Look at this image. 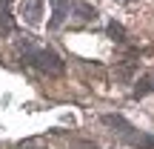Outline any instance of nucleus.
<instances>
[{
  "mask_svg": "<svg viewBox=\"0 0 154 149\" xmlns=\"http://www.w3.org/2000/svg\"><path fill=\"white\" fill-rule=\"evenodd\" d=\"M74 15H77V20H86V23H91L94 20V6H88V3H74Z\"/></svg>",
  "mask_w": 154,
  "mask_h": 149,
  "instance_id": "obj_6",
  "label": "nucleus"
},
{
  "mask_svg": "<svg viewBox=\"0 0 154 149\" xmlns=\"http://www.w3.org/2000/svg\"><path fill=\"white\" fill-rule=\"evenodd\" d=\"M14 32V17H11V0H0V37H9Z\"/></svg>",
  "mask_w": 154,
  "mask_h": 149,
  "instance_id": "obj_3",
  "label": "nucleus"
},
{
  "mask_svg": "<svg viewBox=\"0 0 154 149\" xmlns=\"http://www.w3.org/2000/svg\"><path fill=\"white\" fill-rule=\"evenodd\" d=\"M69 3H72V0H57V9H54V20L49 23L51 29H60V23H63V20L69 17Z\"/></svg>",
  "mask_w": 154,
  "mask_h": 149,
  "instance_id": "obj_5",
  "label": "nucleus"
},
{
  "mask_svg": "<svg viewBox=\"0 0 154 149\" xmlns=\"http://www.w3.org/2000/svg\"><path fill=\"white\" fill-rule=\"evenodd\" d=\"M149 92H154V77L146 75V77H140L137 89H134V98H143V95H149Z\"/></svg>",
  "mask_w": 154,
  "mask_h": 149,
  "instance_id": "obj_7",
  "label": "nucleus"
},
{
  "mask_svg": "<svg viewBox=\"0 0 154 149\" xmlns=\"http://www.w3.org/2000/svg\"><path fill=\"white\" fill-rule=\"evenodd\" d=\"M43 0H26V6H23V17H26V23H32V26H37L40 17H43Z\"/></svg>",
  "mask_w": 154,
  "mask_h": 149,
  "instance_id": "obj_4",
  "label": "nucleus"
},
{
  "mask_svg": "<svg viewBox=\"0 0 154 149\" xmlns=\"http://www.w3.org/2000/svg\"><path fill=\"white\" fill-rule=\"evenodd\" d=\"M103 123L106 126H114V129H120V135L126 141H131L137 149H154V135H143L140 129H134V126H128L126 121H123L120 115H103Z\"/></svg>",
  "mask_w": 154,
  "mask_h": 149,
  "instance_id": "obj_2",
  "label": "nucleus"
},
{
  "mask_svg": "<svg viewBox=\"0 0 154 149\" xmlns=\"http://www.w3.org/2000/svg\"><path fill=\"white\" fill-rule=\"evenodd\" d=\"M109 34H111V37H117L120 43L126 40V29H123L120 23H109Z\"/></svg>",
  "mask_w": 154,
  "mask_h": 149,
  "instance_id": "obj_8",
  "label": "nucleus"
},
{
  "mask_svg": "<svg viewBox=\"0 0 154 149\" xmlns=\"http://www.w3.org/2000/svg\"><path fill=\"white\" fill-rule=\"evenodd\" d=\"M23 60L32 63L37 72L49 75V77H60L63 72H66V66H63V57L57 55V52L51 49H32V46H23Z\"/></svg>",
  "mask_w": 154,
  "mask_h": 149,
  "instance_id": "obj_1",
  "label": "nucleus"
}]
</instances>
